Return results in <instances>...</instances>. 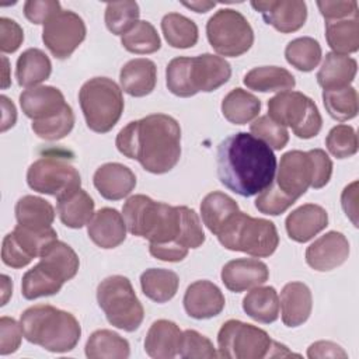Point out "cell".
I'll return each instance as SVG.
<instances>
[{"mask_svg":"<svg viewBox=\"0 0 359 359\" xmlns=\"http://www.w3.org/2000/svg\"><path fill=\"white\" fill-rule=\"evenodd\" d=\"M74 126V114L72 107L67 104L57 115L43 119V121H32V130L41 139L45 140H60L67 136Z\"/></svg>","mask_w":359,"mask_h":359,"instance_id":"cell-45","label":"cell"},{"mask_svg":"<svg viewBox=\"0 0 359 359\" xmlns=\"http://www.w3.org/2000/svg\"><path fill=\"white\" fill-rule=\"evenodd\" d=\"M307 356L310 359L323 358H348V353L335 342L331 341H317L307 348Z\"/></svg>","mask_w":359,"mask_h":359,"instance_id":"cell-56","label":"cell"},{"mask_svg":"<svg viewBox=\"0 0 359 359\" xmlns=\"http://www.w3.org/2000/svg\"><path fill=\"white\" fill-rule=\"evenodd\" d=\"M313 158V167H314V181L311 188L320 189L325 187L332 175V161L328 157V154L323 149H313L309 150Z\"/></svg>","mask_w":359,"mask_h":359,"instance_id":"cell-54","label":"cell"},{"mask_svg":"<svg viewBox=\"0 0 359 359\" xmlns=\"http://www.w3.org/2000/svg\"><path fill=\"white\" fill-rule=\"evenodd\" d=\"M238 210L240 209L237 202L231 196L220 191H213L208 194L201 202V215L203 224L213 234H217L220 229L229 222V219Z\"/></svg>","mask_w":359,"mask_h":359,"instance_id":"cell-35","label":"cell"},{"mask_svg":"<svg viewBox=\"0 0 359 359\" xmlns=\"http://www.w3.org/2000/svg\"><path fill=\"white\" fill-rule=\"evenodd\" d=\"M39 262L63 282L73 279L80 266V261L74 250L59 240H55L45 247L39 255Z\"/></svg>","mask_w":359,"mask_h":359,"instance_id":"cell-31","label":"cell"},{"mask_svg":"<svg viewBox=\"0 0 359 359\" xmlns=\"http://www.w3.org/2000/svg\"><path fill=\"white\" fill-rule=\"evenodd\" d=\"M116 149L151 174L171 171L181 157V128L170 115L151 114L129 122L115 140Z\"/></svg>","mask_w":359,"mask_h":359,"instance_id":"cell-3","label":"cell"},{"mask_svg":"<svg viewBox=\"0 0 359 359\" xmlns=\"http://www.w3.org/2000/svg\"><path fill=\"white\" fill-rule=\"evenodd\" d=\"M323 56L318 41L311 36H300L290 41L285 49V57L289 65L300 72H311L320 63Z\"/></svg>","mask_w":359,"mask_h":359,"instance_id":"cell-41","label":"cell"},{"mask_svg":"<svg viewBox=\"0 0 359 359\" xmlns=\"http://www.w3.org/2000/svg\"><path fill=\"white\" fill-rule=\"evenodd\" d=\"M325 146L337 158L352 157L358 151V135L351 125H337L328 132Z\"/></svg>","mask_w":359,"mask_h":359,"instance_id":"cell-46","label":"cell"},{"mask_svg":"<svg viewBox=\"0 0 359 359\" xmlns=\"http://www.w3.org/2000/svg\"><path fill=\"white\" fill-rule=\"evenodd\" d=\"M251 6L261 13L266 24L282 34L300 29L307 20V6L302 0L251 1Z\"/></svg>","mask_w":359,"mask_h":359,"instance_id":"cell-16","label":"cell"},{"mask_svg":"<svg viewBox=\"0 0 359 359\" xmlns=\"http://www.w3.org/2000/svg\"><path fill=\"white\" fill-rule=\"evenodd\" d=\"M341 205L345 215L352 220L353 226L358 227V181L346 185L341 195Z\"/></svg>","mask_w":359,"mask_h":359,"instance_id":"cell-57","label":"cell"},{"mask_svg":"<svg viewBox=\"0 0 359 359\" xmlns=\"http://www.w3.org/2000/svg\"><path fill=\"white\" fill-rule=\"evenodd\" d=\"M317 7L325 21H337L344 18L359 17L356 0H318Z\"/></svg>","mask_w":359,"mask_h":359,"instance_id":"cell-50","label":"cell"},{"mask_svg":"<svg viewBox=\"0 0 359 359\" xmlns=\"http://www.w3.org/2000/svg\"><path fill=\"white\" fill-rule=\"evenodd\" d=\"M230 63L212 53L195 57H174L165 69L167 88L177 97H192L199 91L210 93L229 81Z\"/></svg>","mask_w":359,"mask_h":359,"instance_id":"cell-5","label":"cell"},{"mask_svg":"<svg viewBox=\"0 0 359 359\" xmlns=\"http://www.w3.org/2000/svg\"><path fill=\"white\" fill-rule=\"evenodd\" d=\"M129 353V342L111 330H97L86 342V356L90 359H126Z\"/></svg>","mask_w":359,"mask_h":359,"instance_id":"cell-36","label":"cell"},{"mask_svg":"<svg viewBox=\"0 0 359 359\" xmlns=\"http://www.w3.org/2000/svg\"><path fill=\"white\" fill-rule=\"evenodd\" d=\"M126 229L123 216L112 208H102L94 212L87 223V233L91 241L105 250L121 245L126 238Z\"/></svg>","mask_w":359,"mask_h":359,"instance_id":"cell-20","label":"cell"},{"mask_svg":"<svg viewBox=\"0 0 359 359\" xmlns=\"http://www.w3.org/2000/svg\"><path fill=\"white\" fill-rule=\"evenodd\" d=\"M20 105L25 116L32 121H43L57 115L67 102L62 91L52 86H36L20 94Z\"/></svg>","mask_w":359,"mask_h":359,"instance_id":"cell-21","label":"cell"},{"mask_svg":"<svg viewBox=\"0 0 359 359\" xmlns=\"http://www.w3.org/2000/svg\"><path fill=\"white\" fill-rule=\"evenodd\" d=\"M79 101L87 126L97 133L109 132L123 112V95L119 86L108 77H94L79 91Z\"/></svg>","mask_w":359,"mask_h":359,"instance_id":"cell-8","label":"cell"},{"mask_svg":"<svg viewBox=\"0 0 359 359\" xmlns=\"http://www.w3.org/2000/svg\"><path fill=\"white\" fill-rule=\"evenodd\" d=\"M219 356L229 359H262L299 356L273 341L266 331L240 320L226 321L217 334Z\"/></svg>","mask_w":359,"mask_h":359,"instance_id":"cell-6","label":"cell"},{"mask_svg":"<svg viewBox=\"0 0 359 359\" xmlns=\"http://www.w3.org/2000/svg\"><path fill=\"white\" fill-rule=\"evenodd\" d=\"M180 279L174 271L150 268L140 275V287L146 297L156 303L171 300L178 290Z\"/></svg>","mask_w":359,"mask_h":359,"instance_id":"cell-37","label":"cell"},{"mask_svg":"<svg viewBox=\"0 0 359 359\" xmlns=\"http://www.w3.org/2000/svg\"><path fill=\"white\" fill-rule=\"evenodd\" d=\"M348 255V238L339 231H328L307 247L306 262L314 271L327 272L341 266Z\"/></svg>","mask_w":359,"mask_h":359,"instance_id":"cell-17","label":"cell"},{"mask_svg":"<svg viewBox=\"0 0 359 359\" xmlns=\"http://www.w3.org/2000/svg\"><path fill=\"white\" fill-rule=\"evenodd\" d=\"M325 38L334 53L348 55L359 49V17L325 22Z\"/></svg>","mask_w":359,"mask_h":359,"instance_id":"cell-38","label":"cell"},{"mask_svg":"<svg viewBox=\"0 0 359 359\" xmlns=\"http://www.w3.org/2000/svg\"><path fill=\"white\" fill-rule=\"evenodd\" d=\"M0 102H1V111H3L1 132H6L7 129H10V128H13L15 125L17 109H15L14 104L10 101V98H7L6 95L0 97Z\"/></svg>","mask_w":359,"mask_h":359,"instance_id":"cell-58","label":"cell"},{"mask_svg":"<svg viewBox=\"0 0 359 359\" xmlns=\"http://www.w3.org/2000/svg\"><path fill=\"white\" fill-rule=\"evenodd\" d=\"M119 81L122 90L132 97L149 95L157 83V67L150 59H132L121 69Z\"/></svg>","mask_w":359,"mask_h":359,"instance_id":"cell-26","label":"cell"},{"mask_svg":"<svg viewBox=\"0 0 359 359\" xmlns=\"http://www.w3.org/2000/svg\"><path fill=\"white\" fill-rule=\"evenodd\" d=\"M268 116L282 126H290L300 139L318 135L323 118L314 101L300 91H282L268 101Z\"/></svg>","mask_w":359,"mask_h":359,"instance_id":"cell-10","label":"cell"},{"mask_svg":"<svg viewBox=\"0 0 359 359\" xmlns=\"http://www.w3.org/2000/svg\"><path fill=\"white\" fill-rule=\"evenodd\" d=\"M313 309V296L303 282H289L280 292L282 321L286 327L294 328L307 321Z\"/></svg>","mask_w":359,"mask_h":359,"instance_id":"cell-24","label":"cell"},{"mask_svg":"<svg viewBox=\"0 0 359 359\" xmlns=\"http://www.w3.org/2000/svg\"><path fill=\"white\" fill-rule=\"evenodd\" d=\"M182 4H184L185 7H188V8L194 10V11H196V13H206V11H209L210 8H213V7L216 6V3H213V1H205V0H202V1H191V3L184 1Z\"/></svg>","mask_w":359,"mask_h":359,"instance_id":"cell-59","label":"cell"},{"mask_svg":"<svg viewBox=\"0 0 359 359\" xmlns=\"http://www.w3.org/2000/svg\"><path fill=\"white\" fill-rule=\"evenodd\" d=\"M182 331L170 320L154 321L144 339V351L154 359H172L178 355Z\"/></svg>","mask_w":359,"mask_h":359,"instance_id":"cell-25","label":"cell"},{"mask_svg":"<svg viewBox=\"0 0 359 359\" xmlns=\"http://www.w3.org/2000/svg\"><path fill=\"white\" fill-rule=\"evenodd\" d=\"M161 31L170 46L177 49L192 48L198 42L196 24L178 13H168L161 20Z\"/></svg>","mask_w":359,"mask_h":359,"instance_id":"cell-40","label":"cell"},{"mask_svg":"<svg viewBox=\"0 0 359 359\" xmlns=\"http://www.w3.org/2000/svg\"><path fill=\"white\" fill-rule=\"evenodd\" d=\"M140 15L139 4L132 0L112 1L105 7V25L115 35H123L136 22Z\"/></svg>","mask_w":359,"mask_h":359,"instance_id":"cell-44","label":"cell"},{"mask_svg":"<svg viewBox=\"0 0 359 359\" xmlns=\"http://www.w3.org/2000/svg\"><path fill=\"white\" fill-rule=\"evenodd\" d=\"M219 243L230 250L257 258H265L275 252L279 236L271 220L252 217L238 210L216 234Z\"/></svg>","mask_w":359,"mask_h":359,"instance_id":"cell-7","label":"cell"},{"mask_svg":"<svg viewBox=\"0 0 359 359\" xmlns=\"http://www.w3.org/2000/svg\"><path fill=\"white\" fill-rule=\"evenodd\" d=\"M276 157L261 139L247 132L227 136L217 146V177L240 196H254L275 180Z\"/></svg>","mask_w":359,"mask_h":359,"instance_id":"cell-2","label":"cell"},{"mask_svg":"<svg viewBox=\"0 0 359 359\" xmlns=\"http://www.w3.org/2000/svg\"><path fill=\"white\" fill-rule=\"evenodd\" d=\"M178 355L185 359H212L219 356L212 341L195 330L182 332Z\"/></svg>","mask_w":359,"mask_h":359,"instance_id":"cell-48","label":"cell"},{"mask_svg":"<svg viewBox=\"0 0 359 359\" xmlns=\"http://www.w3.org/2000/svg\"><path fill=\"white\" fill-rule=\"evenodd\" d=\"M97 302L111 325L128 332L140 327L144 310L126 276L112 275L101 280Z\"/></svg>","mask_w":359,"mask_h":359,"instance_id":"cell-9","label":"cell"},{"mask_svg":"<svg viewBox=\"0 0 359 359\" xmlns=\"http://www.w3.org/2000/svg\"><path fill=\"white\" fill-rule=\"evenodd\" d=\"M28 187L39 194L60 198L81 185L79 171L66 160L46 156L34 161L27 171Z\"/></svg>","mask_w":359,"mask_h":359,"instance_id":"cell-12","label":"cell"},{"mask_svg":"<svg viewBox=\"0 0 359 359\" xmlns=\"http://www.w3.org/2000/svg\"><path fill=\"white\" fill-rule=\"evenodd\" d=\"M55 240H57V234L52 227L36 231L17 224L3 238L1 261L11 268H24L34 258L39 257L45 247Z\"/></svg>","mask_w":359,"mask_h":359,"instance_id":"cell-14","label":"cell"},{"mask_svg":"<svg viewBox=\"0 0 359 359\" xmlns=\"http://www.w3.org/2000/svg\"><path fill=\"white\" fill-rule=\"evenodd\" d=\"M244 84L247 88L261 93H271V91H289L296 86L294 76L278 66H259L251 69L244 76Z\"/></svg>","mask_w":359,"mask_h":359,"instance_id":"cell-32","label":"cell"},{"mask_svg":"<svg viewBox=\"0 0 359 359\" xmlns=\"http://www.w3.org/2000/svg\"><path fill=\"white\" fill-rule=\"evenodd\" d=\"M122 213L129 233L153 244L171 243L189 250L205 243L199 216L188 206H171L139 194L125 202Z\"/></svg>","mask_w":359,"mask_h":359,"instance_id":"cell-1","label":"cell"},{"mask_svg":"<svg viewBox=\"0 0 359 359\" xmlns=\"http://www.w3.org/2000/svg\"><path fill=\"white\" fill-rule=\"evenodd\" d=\"M57 215L60 222L70 229H81L94 215V201L81 188L57 198Z\"/></svg>","mask_w":359,"mask_h":359,"instance_id":"cell-28","label":"cell"},{"mask_svg":"<svg viewBox=\"0 0 359 359\" xmlns=\"http://www.w3.org/2000/svg\"><path fill=\"white\" fill-rule=\"evenodd\" d=\"M63 283L65 282L62 279H59L53 272L38 262L34 268L24 273L21 280V294L27 300L52 296L62 289Z\"/></svg>","mask_w":359,"mask_h":359,"instance_id":"cell-39","label":"cell"},{"mask_svg":"<svg viewBox=\"0 0 359 359\" xmlns=\"http://www.w3.org/2000/svg\"><path fill=\"white\" fill-rule=\"evenodd\" d=\"M220 276L230 292L240 293L265 283L269 278V269L259 259L237 258L224 264Z\"/></svg>","mask_w":359,"mask_h":359,"instance_id":"cell-18","label":"cell"},{"mask_svg":"<svg viewBox=\"0 0 359 359\" xmlns=\"http://www.w3.org/2000/svg\"><path fill=\"white\" fill-rule=\"evenodd\" d=\"M210 46L222 56L237 57L254 43V31L247 18L233 8L216 11L206 24Z\"/></svg>","mask_w":359,"mask_h":359,"instance_id":"cell-11","label":"cell"},{"mask_svg":"<svg viewBox=\"0 0 359 359\" xmlns=\"http://www.w3.org/2000/svg\"><path fill=\"white\" fill-rule=\"evenodd\" d=\"M251 133L265 142L273 150H282L289 142V133L285 126L279 125L268 115L257 118L250 125Z\"/></svg>","mask_w":359,"mask_h":359,"instance_id":"cell-47","label":"cell"},{"mask_svg":"<svg viewBox=\"0 0 359 359\" xmlns=\"http://www.w3.org/2000/svg\"><path fill=\"white\" fill-rule=\"evenodd\" d=\"M323 102L331 118L349 121L358 115V91L355 87L323 90Z\"/></svg>","mask_w":359,"mask_h":359,"instance_id":"cell-43","label":"cell"},{"mask_svg":"<svg viewBox=\"0 0 359 359\" xmlns=\"http://www.w3.org/2000/svg\"><path fill=\"white\" fill-rule=\"evenodd\" d=\"M24 41V31L18 22L11 18H0V49L3 53L15 52Z\"/></svg>","mask_w":359,"mask_h":359,"instance_id":"cell-53","label":"cell"},{"mask_svg":"<svg viewBox=\"0 0 359 359\" xmlns=\"http://www.w3.org/2000/svg\"><path fill=\"white\" fill-rule=\"evenodd\" d=\"M60 11L57 0H28L24 3V15L32 24H45Z\"/></svg>","mask_w":359,"mask_h":359,"instance_id":"cell-51","label":"cell"},{"mask_svg":"<svg viewBox=\"0 0 359 359\" xmlns=\"http://www.w3.org/2000/svg\"><path fill=\"white\" fill-rule=\"evenodd\" d=\"M1 286H3V299H1V306H4L8 300V296L11 294L13 283L7 275H1Z\"/></svg>","mask_w":359,"mask_h":359,"instance_id":"cell-60","label":"cell"},{"mask_svg":"<svg viewBox=\"0 0 359 359\" xmlns=\"http://www.w3.org/2000/svg\"><path fill=\"white\" fill-rule=\"evenodd\" d=\"M314 167L310 151L290 150L280 157L276 180L280 191L297 201L313 185Z\"/></svg>","mask_w":359,"mask_h":359,"instance_id":"cell-15","label":"cell"},{"mask_svg":"<svg viewBox=\"0 0 359 359\" xmlns=\"http://www.w3.org/2000/svg\"><path fill=\"white\" fill-rule=\"evenodd\" d=\"M261 111V101L251 93L237 87L222 101L223 116L234 125H245L255 119Z\"/></svg>","mask_w":359,"mask_h":359,"instance_id":"cell-34","label":"cell"},{"mask_svg":"<svg viewBox=\"0 0 359 359\" xmlns=\"http://www.w3.org/2000/svg\"><path fill=\"white\" fill-rule=\"evenodd\" d=\"M121 43L128 52L137 55L154 53L161 46L157 29L149 21H137L128 32L121 35Z\"/></svg>","mask_w":359,"mask_h":359,"instance_id":"cell-42","label":"cell"},{"mask_svg":"<svg viewBox=\"0 0 359 359\" xmlns=\"http://www.w3.org/2000/svg\"><path fill=\"white\" fill-rule=\"evenodd\" d=\"M356 70L358 63L353 57L330 52L325 55L317 73V83L323 90L344 88L353 81Z\"/></svg>","mask_w":359,"mask_h":359,"instance_id":"cell-27","label":"cell"},{"mask_svg":"<svg viewBox=\"0 0 359 359\" xmlns=\"http://www.w3.org/2000/svg\"><path fill=\"white\" fill-rule=\"evenodd\" d=\"M83 18L70 10H62L43 24L42 41L57 59L69 57L86 38Z\"/></svg>","mask_w":359,"mask_h":359,"instance_id":"cell-13","label":"cell"},{"mask_svg":"<svg viewBox=\"0 0 359 359\" xmlns=\"http://www.w3.org/2000/svg\"><path fill=\"white\" fill-rule=\"evenodd\" d=\"M285 226L289 238L306 243L328 226V213L320 205L306 203L287 215Z\"/></svg>","mask_w":359,"mask_h":359,"instance_id":"cell-23","label":"cell"},{"mask_svg":"<svg viewBox=\"0 0 359 359\" xmlns=\"http://www.w3.org/2000/svg\"><path fill=\"white\" fill-rule=\"evenodd\" d=\"M226 300L222 290L210 280H196L187 287L184 309L195 320L212 318L222 313Z\"/></svg>","mask_w":359,"mask_h":359,"instance_id":"cell-19","label":"cell"},{"mask_svg":"<svg viewBox=\"0 0 359 359\" xmlns=\"http://www.w3.org/2000/svg\"><path fill=\"white\" fill-rule=\"evenodd\" d=\"M243 310L252 320L271 324L279 317V297L272 286H257L243 299Z\"/></svg>","mask_w":359,"mask_h":359,"instance_id":"cell-33","label":"cell"},{"mask_svg":"<svg viewBox=\"0 0 359 359\" xmlns=\"http://www.w3.org/2000/svg\"><path fill=\"white\" fill-rule=\"evenodd\" d=\"M52 73V63L48 55L38 49L29 48L17 59L15 77L21 87H36L48 80Z\"/></svg>","mask_w":359,"mask_h":359,"instance_id":"cell-30","label":"cell"},{"mask_svg":"<svg viewBox=\"0 0 359 359\" xmlns=\"http://www.w3.org/2000/svg\"><path fill=\"white\" fill-rule=\"evenodd\" d=\"M296 201L286 195L283 191L278 188L275 182H272L266 189H264L255 199V208L264 213L271 216H278L286 212Z\"/></svg>","mask_w":359,"mask_h":359,"instance_id":"cell-49","label":"cell"},{"mask_svg":"<svg viewBox=\"0 0 359 359\" xmlns=\"http://www.w3.org/2000/svg\"><path fill=\"white\" fill-rule=\"evenodd\" d=\"M150 254L160 259V261H167V262H180L188 255V250L184 247H180L177 244H153L150 243L149 245Z\"/></svg>","mask_w":359,"mask_h":359,"instance_id":"cell-55","label":"cell"},{"mask_svg":"<svg viewBox=\"0 0 359 359\" xmlns=\"http://www.w3.org/2000/svg\"><path fill=\"white\" fill-rule=\"evenodd\" d=\"M22 328L14 318L3 316L0 318V355H8L20 348Z\"/></svg>","mask_w":359,"mask_h":359,"instance_id":"cell-52","label":"cell"},{"mask_svg":"<svg viewBox=\"0 0 359 359\" xmlns=\"http://www.w3.org/2000/svg\"><path fill=\"white\" fill-rule=\"evenodd\" d=\"M93 182L102 198L119 201L135 189L136 175L129 167L121 163H105L94 172Z\"/></svg>","mask_w":359,"mask_h":359,"instance_id":"cell-22","label":"cell"},{"mask_svg":"<svg viewBox=\"0 0 359 359\" xmlns=\"http://www.w3.org/2000/svg\"><path fill=\"white\" fill-rule=\"evenodd\" d=\"M14 210L17 223L20 226L36 231L50 229L55 220L53 206L48 201L34 195H25L20 198Z\"/></svg>","mask_w":359,"mask_h":359,"instance_id":"cell-29","label":"cell"},{"mask_svg":"<svg viewBox=\"0 0 359 359\" xmlns=\"http://www.w3.org/2000/svg\"><path fill=\"white\" fill-rule=\"evenodd\" d=\"M1 62H3V77H1V88L6 90L10 84H11V77L8 74L10 66H8V59L6 56H1Z\"/></svg>","mask_w":359,"mask_h":359,"instance_id":"cell-61","label":"cell"},{"mask_svg":"<svg viewBox=\"0 0 359 359\" xmlns=\"http://www.w3.org/2000/svg\"><path fill=\"white\" fill-rule=\"evenodd\" d=\"M24 338L49 352L65 353L76 348L81 328L77 318L50 304H36L20 317Z\"/></svg>","mask_w":359,"mask_h":359,"instance_id":"cell-4","label":"cell"}]
</instances>
